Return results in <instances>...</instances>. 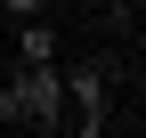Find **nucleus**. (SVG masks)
<instances>
[{"label": "nucleus", "instance_id": "obj_5", "mask_svg": "<svg viewBox=\"0 0 146 138\" xmlns=\"http://www.w3.org/2000/svg\"><path fill=\"white\" fill-rule=\"evenodd\" d=\"M49 0H0V16H41Z\"/></svg>", "mask_w": 146, "mask_h": 138}, {"label": "nucleus", "instance_id": "obj_1", "mask_svg": "<svg viewBox=\"0 0 146 138\" xmlns=\"http://www.w3.org/2000/svg\"><path fill=\"white\" fill-rule=\"evenodd\" d=\"M114 81H122L114 57L65 65V130H73V138H98V130H106V114H114Z\"/></svg>", "mask_w": 146, "mask_h": 138}, {"label": "nucleus", "instance_id": "obj_4", "mask_svg": "<svg viewBox=\"0 0 146 138\" xmlns=\"http://www.w3.org/2000/svg\"><path fill=\"white\" fill-rule=\"evenodd\" d=\"M0 122H8V130H25V65H0Z\"/></svg>", "mask_w": 146, "mask_h": 138}, {"label": "nucleus", "instance_id": "obj_2", "mask_svg": "<svg viewBox=\"0 0 146 138\" xmlns=\"http://www.w3.org/2000/svg\"><path fill=\"white\" fill-rule=\"evenodd\" d=\"M25 130H65V73H57V57L25 65Z\"/></svg>", "mask_w": 146, "mask_h": 138}, {"label": "nucleus", "instance_id": "obj_3", "mask_svg": "<svg viewBox=\"0 0 146 138\" xmlns=\"http://www.w3.org/2000/svg\"><path fill=\"white\" fill-rule=\"evenodd\" d=\"M8 57L16 65H41V57H57V16H16V41H8Z\"/></svg>", "mask_w": 146, "mask_h": 138}]
</instances>
